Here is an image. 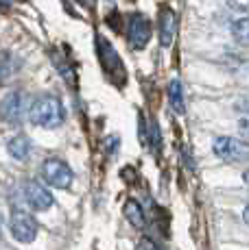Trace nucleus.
<instances>
[{
    "mask_svg": "<svg viewBox=\"0 0 249 250\" xmlns=\"http://www.w3.org/2000/svg\"><path fill=\"white\" fill-rule=\"evenodd\" d=\"M28 118L35 126L42 128H57L66 118L64 104L57 96L52 94H42L28 104Z\"/></svg>",
    "mask_w": 249,
    "mask_h": 250,
    "instance_id": "f257e3e1",
    "label": "nucleus"
},
{
    "mask_svg": "<svg viewBox=\"0 0 249 250\" xmlns=\"http://www.w3.org/2000/svg\"><path fill=\"white\" fill-rule=\"evenodd\" d=\"M97 55H99V61H100V68L103 72L114 81V83H124L127 79V72H124V65L121 61V55L116 52V48L109 44L105 37L97 35Z\"/></svg>",
    "mask_w": 249,
    "mask_h": 250,
    "instance_id": "f03ea898",
    "label": "nucleus"
},
{
    "mask_svg": "<svg viewBox=\"0 0 249 250\" xmlns=\"http://www.w3.org/2000/svg\"><path fill=\"white\" fill-rule=\"evenodd\" d=\"M212 150L219 159L229 163H243L249 161V144L236 137H217L212 142Z\"/></svg>",
    "mask_w": 249,
    "mask_h": 250,
    "instance_id": "7ed1b4c3",
    "label": "nucleus"
},
{
    "mask_svg": "<svg viewBox=\"0 0 249 250\" xmlns=\"http://www.w3.org/2000/svg\"><path fill=\"white\" fill-rule=\"evenodd\" d=\"M42 179L46 181V185L50 187H57V189H68L70 185H73V170H70V166L66 161L61 159H46L42 163Z\"/></svg>",
    "mask_w": 249,
    "mask_h": 250,
    "instance_id": "20e7f679",
    "label": "nucleus"
},
{
    "mask_svg": "<svg viewBox=\"0 0 249 250\" xmlns=\"http://www.w3.org/2000/svg\"><path fill=\"white\" fill-rule=\"evenodd\" d=\"M9 229L11 235L22 244H31L37 235V220L25 209H13L9 218Z\"/></svg>",
    "mask_w": 249,
    "mask_h": 250,
    "instance_id": "39448f33",
    "label": "nucleus"
},
{
    "mask_svg": "<svg viewBox=\"0 0 249 250\" xmlns=\"http://www.w3.org/2000/svg\"><path fill=\"white\" fill-rule=\"evenodd\" d=\"M151 40V20L142 13H131L127 22V42L131 48L142 50Z\"/></svg>",
    "mask_w": 249,
    "mask_h": 250,
    "instance_id": "423d86ee",
    "label": "nucleus"
},
{
    "mask_svg": "<svg viewBox=\"0 0 249 250\" xmlns=\"http://www.w3.org/2000/svg\"><path fill=\"white\" fill-rule=\"evenodd\" d=\"M26 113H28V98L22 91H11V94L2 100V104H0V115L11 124L22 122Z\"/></svg>",
    "mask_w": 249,
    "mask_h": 250,
    "instance_id": "0eeeda50",
    "label": "nucleus"
},
{
    "mask_svg": "<svg viewBox=\"0 0 249 250\" xmlns=\"http://www.w3.org/2000/svg\"><path fill=\"white\" fill-rule=\"evenodd\" d=\"M25 198L35 211H49L50 207L55 205L52 194L37 181H26L25 183Z\"/></svg>",
    "mask_w": 249,
    "mask_h": 250,
    "instance_id": "6e6552de",
    "label": "nucleus"
},
{
    "mask_svg": "<svg viewBox=\"0 0 249 250\" xmlns=\"http://www.w3.org/2000/svg\"><path fill=\"white\" fill-rule=\"evenodd\" d=\"M175 31H177V18L171 7H162L160 11V44L162 48H171L175 40Z\"/></svg>",
    "mask_w": 249,
    "mask_h": 250,
    "instance_id": "1a4fd4ad",
    "label": "nucleus"
},
{
    "mask_svg": "<svg viewBox=\"0 0 249 250\" xmlns=\"http://www.w3.org/2000/svg\"><path fill=\"white\" fill-rule=\"evenodd\" d=\"M18 68H20V61L16 59V55L9 50H0V85L11 81L16 76Z\"/></svg>",
    "mask_w": 249,
    "mask_h": 250,
    "instance_id": "9d476101",
    "label": "nucleus"
},
{
    "mask_svg": "<svg viewBox=\"0 0 249 250\" xmlns=\"http://www.w3.org/2000/svg\"><path fill=\"white\" fill-rule=\"evenodd\" d=\"M7 150L13 159L25 161V159H28V155H31V142H28L26 135H16L7 144Z\"/></svg>",
    "mask_w": 249,
    "mask_h": 250,
    "instance_id": "9b49d317",
    "label": "nucleus"
},
{
    "mask_svg": "<svg viewBox=\"0 0 249 250\" xmlns=\"http://www.w3.org/2000/svg\"><path fill=\"white\" fill-rule=\"evenodd\" d=\"M169 103L175 109V113H186V96H184V87H181V81L175 79L169 85Z\"/></svg>",
    "mask_w": 249,
    "mask_h": 250,
    "instance_id": "f8f14e48",
    "label": "nucleus"
},
{
    "mask_svg": "<svg viewBox=\"0 0 249 250\" xmlns=\"http://www.w3.org/2000/svg\"><path fill=\"white\" fill-rule=\"evenodd\" d=\"M123 211H124V218H127L129 222L133 224V227H138V229L145 227L147 218H145V211H142V207H140V203H138V200H131V198H129L127 203H124Z\"/></svg>",
    "mask_w": 249,
    "mask_h": 250,
    "instance_id": "ddd939ff",
    "label": "nucleus"
},
{
    "mask_svg": "<svg viewBox=\"0 0 249 250\" xmlns=\"http://www.w3.org/2000/svg\"><path fill=\"white\" fill-rule=\"evenodd\" d=\"M232 35L238 44L249 46V16L243 18V20H236L232 24Z\"/></svg>",
    "mask_w": 249,
    "mask_h": 250,
    "instance_id": "4468645a",
    "label": "nucleus"
},
{
    "mask_svg": "<svg viewBox=\"0 0 249 250\" xmlns=\"http://www.w3.org/2000/svg\"><path fill=\"white\" fill-rule=\"evenodd\" d=\"M149 144L153 150H160V144H162V137H160V126H157L155 120H151L149 122Z\"/></svg>",
    "mask_w": 249,
    "mask_h": 250,
    "instance_id": "2eb2a0df",
    "label": "nucleus"
},
{
    "mask_svg": "<svg viewBox=\"0 0 249 250\" xmlns=\"http://www.w3.org/2000/svg\"><path fill=\"white\" fill-rule=\"evenodd\" d=\"M136 250H162L160 246H157L155 242H153L151 237H142L140 242H138V246H136Z\"/></svg>",
    "mask_w": 249,
    "mask_h": 250,
    "instance_id": "dca6fc26",
    "label": "nucleus"
},
{
    "mask_svg": "<svg viewBox=\"0 0 249 250\" xmlns=\"http://www.w3.org/2000/svg\"><path fill=\"white\" fill-rule=\"evenodd\" d=\"M229 7L236 9L241 13H247L249 16V0H229Z\"/></svg>",
    "mask_w": 249,
    "mask_h": 250,
    "instance_id": "f3484780",
    "label": "nucleus"
},
{
    "mask_svg": "<svg viewBox=\"0 0 249 250\" xmlns=\"http://www.w3.org/2000/svg\"><path fill=\"white\" fill-rule=\"evenodd\" d=\"M236 109H238V111H243V113H247V118H249V98L238 100V103H236Z\"/></svg>",
    "mask_w": 249,
    "mask_h": 250,
    "instance_id": "a211bd4d",
    "label": "nucleus"
},
{
    "mask_svg": "<svg viewBox=\"0 0 249 250\" xmlns=\"http://www.w3.org/2000/svg\"><path fill=\"white\" fill-rule=\"evenodd\" d=\"M238 126H241V131L245 133V135L249 137V118H243L241 122H238Z\"/></svg>",
    "mask_w": 249,
    "mask_h": 250,
    "instance_id": "6ab92c4d",
    "label": "nucleus"
},
{
    "mask_svg": "<svg viewBox=\"0 0 249 250\" xmlns=\"http://www.w3.org/2000/svg\"><path fill=\"white\" fill-rule=\"evenodd\" d=\"M79 4H83V7H92L94 4V0H76Z\"/></svg>",
    "mask_w": 249,
    "mask_h": 250,
    "instance_id": "aec40b11",
    "label": "nucleus"
},
{
    "mask_svg": "<svg viewBox=\"0 0 249 250\" xmlns=\"http://www.w3.org/2000/svg\"><path fill=\"white\" fill-rule=\"evenodd\" d=\"M243 220H245V222L249 224V205L245 207V211H243Z\"/></svg>",
    "mask_w": 249,
    "mask_h": 250,
    "instance_id": "412c9836",
    "label": "nucleus"
},
{
    "mask_svg": "<svg viewBox=\"0 0 249 250\" xmlns=\"http://www.w3.org/2000/svg\"><path fill=\"white\" fill-rule=\"evenodd\" d=\"M13 0H0V4H11Z\"/></svg>",
    "mask_w": 249,
    "mask_h": 250,
    "instance_id": "4be33fe9",
    "label": "nucleus"
},
{
    "mask_svg": "<svg viewBox=\"0 0 249 250\" xmlns=\"http://www.w3.org/2000/svg\"><path fill=\"white\" fill-rule=\"evenodd\" d=\"M245 183H249V172H245Z\"/></svg>",
    "mask_w": 249,
    "mask_h": 250,
    "instance_id": "5701e85b",
    "label": "nucleus"
},
{
    "mask_svg": "<svg viewBox=\"0 0 249 250\" xmlns=\"http://www.w3.org/2000/svg\"><path fill=\"white\" fill-rule=\"evenodd\" d=\"M0 237H2V227H0Z\"/></svg>",
    "mask_w": 249,
    "mask_h": 250,
    "instance_id": "b1692460",
    "label": "nucleus"
}]
</instances>
